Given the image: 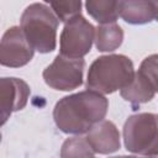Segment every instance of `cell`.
<instances>
[{"instance_id":"1","label":"cell","mask_w":158,"mask_h":158,"mask_svg":"<svg viewBox=\"0 0 158 158\" xmlns=\"http://www.w3.org/2000/svg\"><path fill=\"white\" fill-rule=\"evenodd\" d=\"M107 99L95 90H84L62 98L53 109L57 127L68 135L86 133L107 114Z\"/></svg>"},{"instance_id":"2","label":"cell","mask_w":158,"mask_h":158,"mask_svg":"<svg viewBox=\"0 0 158 158\" xmlns=\"http://www.w3.org/2000/svg\"><path fill=\"white\" fill-rule=\"evenodd\" d=\"M135 77L132 60L123 54L96 58L89 67L86 88L101 94H111L127 86Z\"/></svg>"},{"instance_id":"3","label":"cell","mask_w":158,"mask_h":158,"mask_svg":"<svg viewBox=\"0 0 158 158\" xmlns=\"http://www.w3.org/2000/svg\"><path fill=\"white\" fill-rule=\"evenodd\" d=\"M59 19L43 4L35 2L21 15L20 27L31 46L40 53H49L57 46Z\"/></svg>"},{"instance_id":"4","label":"cell","mask_w":158,"mask_h":158,"mask_svg":"<svg viewBox=\"0 0 158 158\" xmlns=\"http://www.w3.org/2000/svg\"><path fill=\"white\" fill-rule=\"evenodd\" d=\"M123 143L133 154L158 157V115H131L123 125Z\"/></svg>"},{"instance_id":"5","label":"cell","mask_w":158,"mask_h":158,"mask_svg":"<svg viewBox=\"0 0 158 158\" xmlns=\"http://www.w3.org/2000/svg\"><path fill=\"white\" fill-rule=\"evenodd\" d=\"M158 93V54L146 57L132 81L121 89V96L136 109L151 101Z\"/></svg>"},{"instance_id":"6","label":"cell","mask_w":158,"mask_h":158,"mask_svg":"<svg viewBox=\"0 0 158 158\" xmlns=\"http://www.w3.org/2000/svg\"><path fill=\"white\" fill-rule=\"evenodd\" d=\"M84 68L85 60L83 58H70L58 54L43 70L42 77L49 88L54 90L69 91L83 84Z\"/></svg>"},{"instance_id":"7","label":"cell","mask_w":158,"mask_h":158,"mask_svg":"<svg viewBox=\"0 0 158 158\" xmlns=\"http://www.w3.org/2000/svg\"><path fill=\"white\" fill-rule=\"evenodd\" d=\"M95 30L81 15L67 21L60 33V54L70 58L86 56L95 41Z\"/></svg>"},{"instance_id":"8","label":"cell","mask_w":158,"mask_h":158,"mask_svg":"<svg viewBox=\"0 0 158 158\" xmlns=\"http://www.w3.org/2000/svg\"><path fill=\"white\" fill-rule=\"evenodd\" d=\"M35 54V48L27 41L21 27L14 26L2 35L0 44V63L4 67L20 68L26 65Z\"/></svg>"},{"instance_id":"9","label":"cell","mask_w":158,"mask_h":158,"mask_svg":"<svg viewBox=\"0 0 158 158\" xmlns=\"http://www.w3.org/2000/svg\"><path fill=\"white\" fill-rule=\"evenodd\" d=\"M30 86L17 78H1L0 80V111L1 125H4L12 112L22 110L30 96Z\"/></svg>"},{"instance_id":"10","label":"cell","mask_w":158,"mask_h":158,"mask_svg":"<svg viewBox=\"0 0 158 158\" xmlns=\"http://www.w3.org/2000/svg\"><path fill=\"white\" fill-rule=\"evenodd\" d=\"M86 139L95 153L109 154L120 149V132L114 122L102 120L86 132Z\"/></svg>"},{"instance_id":"11","label":"cell","mask_w":158,"mask_h":158,"mask_svg":"<svg viewBox=\"0 0 158 158\" xmlns=\"http://www.w3.org/2000/svg\"><path fill=\"white\" fill-rule=\"evenodd\" d=\"M120 16L131 25H144L156 20V10L151 0H122Z\"/></svg>"},{"instance_id":"12","label":"cell","mask_w":158,"mask_h":158,"mask_svg":"<svg viewBox=\"0 0 158 158\" xmlns=\"http://www.w3.org/2000/svg\"><path fill=\"white\" fill-rule=\"evenodd\" d=\"M122 0H85L88 14L99 23H111L121 14Z\"/></svg>"},{"instance_id":"13","label":"cell","mask_w":158,"mask_h":158,"mask_svg":"<svg viewBox=\"0 0 158 158\" xmlns=\"http://www.w3.org/2000/svg\"><path fill=\"white\" fill-rule=\"evenodd\" d=\"M123 41L122 28L115 23H104L95 31V46L100 52H112L117 49Z\"/></svg>"},{"instance_id":"14","label":"cell","mask_w":158,"mask_h":158,"mask_svg":"<svg viewBox=\"0 0 158 158\" xmlns=\"http://www.w3.org/2000/svg\"><path fill=\"white\" fill-rule=\"evenodd\" d=\"M51 5L53 12L57 15L59 21L67 22L70 19L80 15L81 0H43Z\"/></svg>"},{"instance_id":"15","label":"cell","mask_w":158,"mask_h":158,"mask_svg":"<svg viewBox=\"0 0 158 158\" xmlns=\"http://www.w3.org/2000/svg\"><path fill=\"white\" fill-rule=\"evenodd\" d=\"M95 152L90 147L86 137H72L68 138L60 151V157H93Z\"/></svg>"},{"instance_id":"16","label":"cell","mask_w":158,"mask_h":158,"mask_svg":"<svg viewBox=\"0 0 158 158\" xmlns=\"http://www.w3.org/2000/svg\"><path fill=\"white\" fill-rule=\"evenodd\" d=\"M156 10V21H158V0H151Z\"/></svg>"}]
</instances>
